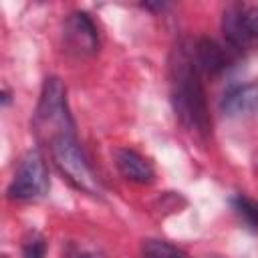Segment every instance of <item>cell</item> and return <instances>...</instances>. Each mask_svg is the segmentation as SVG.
<instances>
[{"label": "cell", "instance_id": "obj_1", "mask_svg": "<svg viewBox=\"0 0 258 258\" xmlns=\"http://www.w3.org/2000/svg\"><path fill=\"white\" fill-rule=\"evenodd\" d=\"M169 99L179 123L198 137H208L212 119L208 111L202 73L194 58V42L181 38L169 54Z\"/></svg>", "mask_w": 258, "mask_h": 258}, {"label": "cell", "instance_id": "obj_2", "mask_svg": "<svg viewBox=\"0 0 258 258\" xmlns=\"http://www.w3.org/2000/svg\"><path fill=\"white\" fill-rule=\"evenodd\" d=\"M32 129L42 143H48L62 133H75V121L67 101V87L58 77L44 79L32 119Z\"/></svg>", "mask_w": 258, "mask_h": 258}, {"label": "cell", "instance_id": "obj_3", "mask_svg": "<svg viewBox=\"0 0 258 258\" xmlns=\"http://www.w3.org/2000/svg\"><path fill=\"white\" fill-rule=\"evenodd\" d=\"M48 151L52 157V163L56 165V169L60 171V175L75 185L79 191H85L89 196H101V183L97 179V173L93 171L79 139L77 133H62L56 135L54 139H50L48 143Z\"/></svg>", "mask_w": 258, "mask_h": 258}, {"label": "cell", "instance_id": "obj_4", "mask_svg": "<svg viewBox=\"0 0 258 258\" xmlns=\"http://www.w3.org/2000/svg\"><path fill=\"white\" fill-rule=\"evenodd\" d=\"M50 187L46 161L40 151L30 149L26 151L14 171V177L6 189L12 202H34L42 198Z\"/></svg>", "mask_w": 258, "mask_h": 258}, {"label": "cell", "instance_id": "obj_5", "mask_svg": "<svg viewBox=\"0 0 258 258\" xmlns=\"http://www.w3.org/2000/svg\"><path fill=\"white\" fill-rule=\"evenodd\" d=\"M62 40L67 50L77 56H93L99 50V32L87 12H73L64 20Z\"/></svg>", "mask_w": 258, "mask_h": 258}, {"label": "cell", "instance_id": "obj_6", "mask_svg": "<svg viewBox=\"0 0 258 258\" xmlns=\"http://www.w3.org/2000/svg\"><path fill=\"white\" fill-rule=\"evenodd\" d=\"M222 113L228 117H248L258 115V81L232 87L224 93L220 101Z\"/></svg>", "mask_w": 258, "mask_h": 258}, {"label": "cell", "instance_id": "obj_7", "mask_svg": "<svg viewBox=\"0 0 258 258\" xmlns=\"http://www.w3.org/2000/svg\"><path fill=\"white\" fill-rule=\"evenodd\" d=\"M194 58L202 75L216 77L228 69V52L212 38H198L194 42Z\"/></svg>", "mask_w": 258, "mask_h": 258}, {"label": "cell", "instance_id": "obj_8", "mask_svg": "<svg viewBox=\"0 0 258 258\" xmlns=\"http://www.w3.org/2000/svg\"><path fill=\"white\" fill-rule=\"evenodd\" d=\"M115 165L119 173L133 183H151L155 177L153 165L135 149L121 147L115 151Z\"/></svg>", "mask_w": 258, "mask_h": 258}, {"label": "cell", "instance_id": "obj_9", "mask_svg": "<svg viewBox=\"0 0 258 258\" xmlns=\"http://www.w3.org/2000/svg\"><path fill=\"white\" fill-rule=\"evenodd\" d=\"M222 30L226 40L234 46V48H248L250 42L254 40V36L250 34V28L246 24V8L240 4H230L224 10L222 16Z\"/></svg>", "mask_w": 258, "mask_h": 258}, {"label": "cell", "instance_id": "obj_10", "mask_svg": "<svg viewBox=\"0 0 258 258\" xmlns=\"http://www.w3.org/2000/svg\"><path fill=\"white\" fill-rule=\"evenodd\" d=\"M143 256L145 258H187L185 252H181L177 246L165 240H155V238H149L143 242Z\"/></svg>", "mask_w": 258, "mask_h": 258}, {"label": "cell", "instance_id": "obj_11", "mask_svg": "<svg viewBox=\"0 0 258 258\" xmlns=\"http://www.w3.org/2000/svg\"><path fill=\"white\" fill-rule=\"evenodd\" d=\"M232 206H234V210L240 214V218H242L248 226L258 228V202H252V200H248V198L238 196V198L232 200Z\"/></svg>", "mask_w": 258, "mask_h": 258}, {"label": "cell", "instance_id": "obj_12", "mask_svg": "<svg viewBox=\"0 0 258 258\" xmlns=\"http://www.w3.org/2000/svg\"><path fill=\"white\" fill-rule=\"evenodd\" d=\"M46 256V240L38 232H30L22 244V258H44Z\"/></svg>", "mask_w": 258, "mask_h": 258}, {"label": "cell", "instance_id": "obj_13", "mask_svg": "<svg viewBox=\"0 0 258 258\" xmlns=\"http://www.w3.org/2000/svg\"><path fill=\"white\" fill-rule=\"evenodd\" d=\"M246 24L250 28V34L254 38H258V6L246 8Z\"/></svg>", "mask_w": 258, "mask_h": 258}, {"label": "cell", "instance_id": "obj_14", "mask_svg": "<svg viewBox=\"0 0 258 258\" xmlns=\"http://www.w3.org/2000/svg\"><path fill=\"white\" fill-rule=\"evenodd\" d=\"M73 258H103L101 252H95V250H79Z\"/></svg>", "mask_w": 258, "mask_h": 258}]
</instances>
